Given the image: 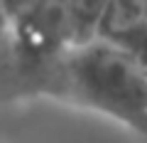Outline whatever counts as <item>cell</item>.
<instances>
[{
  "label": "cell",
  "mask_w": 147,
  "mask_h": 143,
  "mask_svg": "<svg viewBox=\"0 0 147 143\" xmlns=\"http://www.w3.org/2000/svg\"><path fill=\"white\" fill-rule=\"evenodd\" d=\"M3 3H5L10 17H12V20H17V17L27 15L30 10H34V8L39 5V3H44V0H3Z\"/></svg>",
  "instance_id": "3957f363"
},
{
  "label": "cell",
  "mask_w": 147,
  "mask_h": 143,
  "mask_svg": "<svg viewBox=\"0 0 147 143\" xmlns=\"http://www.w3.org/2000/svg\"><path fill=\"white\" fill-rule=\"evenodd\" d=\"M10 40H12V17H10V12H7L5 3L0 0V49L7 47Z\"/></svg>",
  "instance_id": "277c9868"
},
{
  "label": "cell",
  "mask_w": 147,
  "mask_h": 143,
  "mask_svg": "<svg viewBox=\"0 0 147 143\" xmlns=\"http://www.w3.org/2000/svg\"><path fill=\"white\" fill-rule=\"evenodd\" d=\"M44 91L66 96L147 133V67L125 47L96 37L49 62Z\"/></svg>",
  "instance_id": "6da1fadb"
},
{
  "label": "cell",
  "mask_w": 147,
  "mask_h": 143,
  "mask_svg": "<svg viewBox=\"0 0 147 143\" xmlns=\"http://www.w3.org/2000/svg\"><path fill=\"white\" fill-rule=\"evenodd\" d=\"M113 0H66V40L69 47L86 44L98 37L103 17Z\"/></svg>",
  "instance_id": "7a4b0ae2"
}]
</instances>
